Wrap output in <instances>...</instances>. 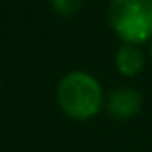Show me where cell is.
<instances>
[{
	"instance_id": "1",
	"label": "cell",
	"mask_w": 152,
	"mask_h": 152,
	"mask_svg": "<svg viewBox=\"0 0 152 152\" xmlns=\"http://www.w3.org/2000/svg\"><path fill=\"white\" fill-rule=\"evenodd\" d=\"M61 108L71 119H92L102 106V88L90 73H69L56 88Z\"/></svg>"
},
{
	"instance_id": "2",
	"label": "cell",
	"mask_w": 152,
	"mask_h": 152,
	"mask_svg": "<svg viewBox=\"0 0 152 152\" xmlns=\"http://www.w3.org/2000/svg\"><path fill=\"white\" fill-rule=\"evenodd\" d=\"M108 23L125 44H144L152 38V0H113Z\"/></svg>"
},
{
	"instance_id": "3",
	"label": "cell",
	"mask_w": 152,
	"mask_h": 152,
	"mask_svg": "<svg viewBox=\"0 0 152 152\" xmlns=\"http://www.w3.org/2000/svg\"><path fill=\"white\" fill-rule=\"evenodd\" d=\"M140 108H142V96L131 88L117 90L108 98V113L117 119H131L140 113Z\"/></svg>"
},
{
	"instance_id": "4",
	"label": "cell",
	"mask_w": 152,
	"mask_h": 152,
	"mask_svg": "<svg viewBox=\"0 0 152 152\" xmlns=\"http://www.w3.org/2000/svg\"><path fill=\"white\" fill-rule=\"evenodd\" d=\"M115 65L125 77H133L144 69V54L135 44H123L115 54Z\"/></svg>"
},
{
	"instance_id": "5",
	"label": "cell",
	"mask_w": 152,
	"mask_h": 152,
	"mask_svg": "<svg viewBox=\"0 0 152 152\" xmlns=\"http://www.w3.org/2000/svg\"><path fill=\"white\" fill-rule=\"evenodd\" d=\"M50 2H52V9H54L58 15L71 17V15H75V13L81 9L83 0H50Z\"/></svg>"
},
{
	"instance_id": "6",
	"label": "cell",
	"mask_w": 152,
	"mask_h": 152,
	"mask_svg": "<svg viewBox=\"0 0 152 152\" xmlns=\"http://www.w3.org/2000/svg\"><path fill=\"white\" fill-rule=\"evenodd\" d=\"M150 56H152V44H150Z\"/></svg>"
}]
</instances>
